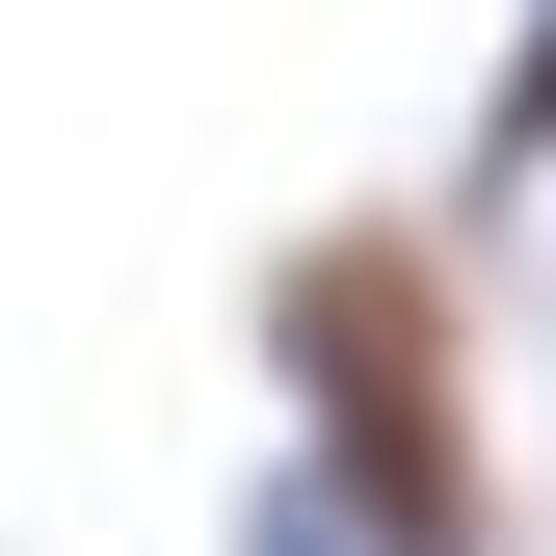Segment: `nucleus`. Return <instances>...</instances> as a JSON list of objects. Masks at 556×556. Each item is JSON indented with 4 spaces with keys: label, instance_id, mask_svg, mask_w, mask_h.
<instances>
[{
    "label": "nucleus",
    "instance_id": "obj_1",
    "mask_svg": "<svg viewBox=\"0 0 556 556\" xmlns=\"http://www.w3.org/2000/svg\"><path fill=\"white\" fill-rule=\"evenodd\" d=\"M265 371H292V451L344 504H397L425 556H477V318L397 213H318L265 265Z\"/></svg>",
    "mask_w": 556,
    "mask_h": 556
},
{
    "label": "nucleus",
    "instance_id": "obj_2",
    "mask_svg": "<svg viewBox=\"0 0 556 556\" xmlns=\"http://www.w3.org/2000/svg\"><path fill=\"white\" fill-rule=\"evenodd\" d=\"M556 186V0H504V80H477V213Z\"/></svg>",
    "mask_w": 556,
    "mask_h": 556
},
{
    "label": "nucleus",
    "instance_id": "obj_3",
    "mask_svg": "<svg viewBox=\"0 0 556 556\" xmlns=\"http://www.w3.org/2000/svg\"><path fill=\"white\" fill-rule=\"evenodd\" d=\"M239 556H425V530H397V504H344L318 451H265V477H239Z\"/></svg>",
    "mask_w": 556,
    "mask_h": 556
}]
</instances>
